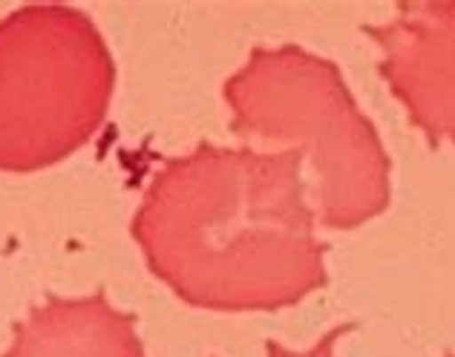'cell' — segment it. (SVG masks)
I'll use <instances>...</instances> for the list:
<instances>
[{"label": "cell", "instance_id": "7a4b0ae2", "mask_svg": "<svg viewBox=\"0 0 455 357\" xmlns=\"http://www.w3.org/2000/svg\"><path fill=\"white\" fill-rule=\"evenodd\" d=\"M222 95L239 139L291 145L311 156L326 228L355 231L389 208L392 162L334 61L297 44L254 46Z\"/></svg>", "mask_w": 455, "mask_h": 357}, {"label": "cell", "instance_id": "277c9868", "mask_svg": "<svg viewBox=\"0 0 455 357\" xmlns=\"http://www.w3.org/2000/svg\"><path fill=\"white\" fill-rule=\"evenodd\" d=\"M363 32L380 46V75L410 122L438 147L455 145V0L398 4Z\"/></svg>", "mask_w": 455, "mask_h": 357}, {"label": "cell", "instance_id": "5b68a950", "mask_svg": "<svg viewBox=\"0 0 455 357\" xmlns=\"http://www.w3.org/2000/svg\"><path fill=\"white\" fill-rule=\"evenodd\" d=\"M4 357H145L136 317L110 305L104 289L92 297H46L15 323Z\"/></svg>", "mask_w": 455, "mask_h": 357}, {"label": "cell", "instance_id": "3957f363", "mask_svg": "<svg viewBox=\"0 0 455 357\" xmlns=\"http://www.w3.org/2000/svg\"><path fill=\"white\" fill-rule=\"evenodd\" d=\"M116 61L87 12L29 4L0 20V171L64 162L104 127Z\"/></svg>", "mask_w": 455, "mask_h": 357}, {"label": "cell", "instance_id": "8992f818", "mask_svg": "<svg viewBox=\"0 0 455 357\" xmlns=\"http://www.w3.org/2000/svg\"><path fill=\"white\" fill-rule=\"evenodd\" d=\"M357 323H340V326H334L326 337H323L320 343H315L308 352H291V349H285L283 343L277 340H266V354L268 357H334V346H338V340L343 335H349V331H355Z\"/></svg>", "mask_w": 455, "mask_h": 357}, {"label": "cell", "instance_id": "6da1fadb", "mask_svg": "<svg viewBox=\"0 0 455 357\" xmlns=\"http://www.w3.org/2000/svg\"><path fill=\"white\" fill-rule=\"evenodd\" d=\"M303 159L211 141L167 159L130 222L148 268L208 312H277L323 289L329 245L315 234Z\"/></svg>", "mask_w": 455, "mask_h": 357}, {"label": "cell", "instance_id": "52a82bcc", "mask_svg": "<svg viewBox=\"0 0 455 357\" xmlns=\"http://www.w3.org/2000/svg\"><path fill=\"white\" fill-rule=\"evenodd\" d=\"M444 357H455V354H444Z\"/></svg>", "mask_w": 455, "mask_h": 357}]
</instances>
